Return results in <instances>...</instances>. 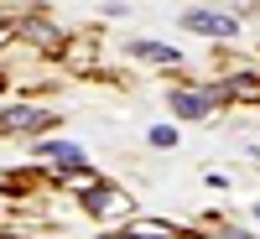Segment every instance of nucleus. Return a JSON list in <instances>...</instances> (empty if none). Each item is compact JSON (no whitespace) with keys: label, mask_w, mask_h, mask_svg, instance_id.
I'll return each instance as SVG.
<instances>
[{"label":"nucleus","mask_w":260,"mask_h":239,"mask_svg":"<svg viewBox=\"0 0 260 239\" xmlns=\"http://www.w3.org/2000/svg\"><path fill=\"white\" fill-rule=\"evenodd\" d=\"M182 26H187V31H203V37H234V31H240V21H234V16H213V11H187Z\"/></svg>","instance_id":"obj_1"},{"label":"nucleus","mask_w":260,"mask_h":239,"mask_svg":"<svg viewBox=\"0 0 260 239\" xmlns=\"http://www.w3.org/2000/svg\"><path fill=\"white\" fill-rule=\"evenodd\" d=\"M213 99H224V89H213V94H172V110H177L182 120H203Z\"/></svg>","instance_id":"obj_2"},{"label":"nucleus","mask_w":260,"mask_h":239,"mask_svg":"<svg viewBox=\"0 0 260 239\" xmlns=\"http://www.w3.org/2000/svg\"><path fill=\"white\" fill-rule=\"evenodd\" d=\"M0 120H6V130H42V125H52V115H42V110H11Z\"/></svg>","instance_id":"obj_3"},{"label":"nucleus","mask_w":260,"mask_h":239,"mask_svg":"<svg viewBox=\"0 0 260 239\" xmlns=\"http://www.w3.org/2000/svg\"><path fill=\"white\" fill-rule=\"evenodd\" d=\"M83 208H89V213H110V208H115V213H120V208H125V192H110V187H94L89 198H83Z\"/></svg>","instance_id":"obj_4"},{"label":"nucleus","mask_w":260,"mask_h":239,"mask_svg":"<svg viewBox=\"0 0 260 239\" xmlns=\"http://www.w3.org/2000/svg\"><path fill=\"white\" fill-rule=\"evenodd\" d=\"M125 239H177V234H172L167 224H136V229H130Z\"/></svg>","instance_id":"obj_5"},{"label":"nucleus","mask_w":260,"mask_h":239,"mask_svg":"<svg viewBox=\"0 0 260 239\" xmlns=\"http://www.w3.org/2000/svg\"><path fill=\"white\" fill-rule=\"evenodd\" d=\"M136 52H141V57H156V62H177V52H172V47H156V42H136Z\"/></svg>","instance_id":"obj_6"},{"label":"nucleus","mask_w":260,"mask_h":239,"mask_svg":"<svg viewBox=\"0 0 260 239\" xmlns=\"http://www.w3.org/2000/svg\"><path fill=\"white\" fill-rule=\"evenodd\" d=\"M151 146H177V130H167V125L151 130Z\"/></svg>","instance_id":"obj_7"},{"label":"nucleus","mask_w":260,"mask_h":239,"mask_svg":"<svg viewBox=\"0 0 260 239\" xmlns=\"http://www.w3.org/2000/svg\"><path fill=\"white\" fill-rule=\"evenodd\" d=\"M229 239H250V234H229Z\"/></svg>","instance_id":"obj_8"}]
</instances>
